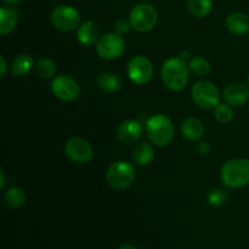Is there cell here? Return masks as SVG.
Listing matches in <instances>:
<instances>
[{"label":"cell","mask_w":249,"mask_h":249,"mask_svg":"<svg viewBox=\"0 0 249 249\" xmlns=\"http://www.w3.org/2000/svg\"><path fill=\"white\" fill-rule=\"evenodd\" d=\"M18 19V12L11 7H1L0 9V33L6 36L15 29Z\"/></svg>","instance_id":"e0dca14e"},{"label":"cell","mask_w":249,"mask_h":249,"mask_svg":"<svg viewBox=\"0 0 249 249\" xmlns=\"http://www.w3.org/2000/svg\"><path fill=\"white\" fill-rule=\"evenodd\" d=\"M119 249H138V248L134 247V246H131V245H123Z\"/></svg>","instance_id":"1f68e13d"},{"label":"cell","mask_w":249,"mask_h":249,"mask_svg":"<svg viewBox=\"0 0 249 249\" xmlns=\"http://www.w3.org/2000/svg\"><path fill=\"white\" fill-rule=\"evenodd\" d=\"M221 180L230 189H242L249 184V160L235 158L223 165Z\"/></svg>","instance_id":"7a4b0ae2"},{"label":"cell","mask_w":249,"mask_h":249,"mask_svg":"<svg viewBox=\"0 0 249 249\" xmlns=\"http://www.w3.org/2000/svg\"><path fill=\"white\" fill-rule=\"evenodd\" d=\"M6 5H10V6H16V5L19 4L21 0H2Z\"/></svg>","instance_id":"f546056e"},{"label":"cell","mask_w":249,"mask_h":249,"mask_svg":"<svg viewBox=\"0 0 249 249\" xmlns=\"http://www.w3.org/2000/svg\"><path fill=\"white\" fill-rule=\"evenodd\" d=\"M125 50L123 36L118 33H108L97 40L96 53L104 60H114L122 56Z\"/></svg>","instance_id":"ba28073f"},{"label":"cell","mask_w":249,"mask_h":249,"mask_svg":"<svg viewBox=\"0 0 249 249\" xmlns=\"http://www.w3.org/2000/svg\"><path fill=\"white\" fill-rule=\"evenodd\" d=\"M97 87L106 92H116L121 89L122 80L114 73L105 72L97 78Z\"/></svg>","instance_id":"d6986e66"},{"label":"cell","mask_w":249,"mask_h":249,"mask_svg":"<svg viewBox=\"0 0 249 249\" xmlns=\"http://www.w3.org/2000/svg\"><path fill=\"white\" fill-rule=\"evenodd\" d=\"M158 21V12L151 4H138L129 14V22L131 28L136 32L145 33L156 27Z\"/></svg>","instance_id":"277c9868"},{"label":"cell","mask_w":249,"mask_h":249,"mask_svg":"<svg viewBox=\"0 0 249 249\" xmlns=\"http://www.w3.org/2000/svg\"><path fill=\"white\" fill-rule=\"evenodd\" d=\"M56 71H57L56 65L50 58H40L36 65V74L41 78H45V79L53 77L56 74Z\"/></svg>","instance_id":"603a6c76"},{"label":"cell","mask_w":249,"mask_h":249,"mask_svg":"<svg viewBox=\"0 0 249 249\" xmlns=\"http://www.w3.org/2000/svg\"><path fill=\"white\" fill-rule=\"evenodd\" d=\"M128 75L135 84H147L153 75L152 62L145 56H135L128 63Z\"/></svg>","instance_id":"9c48e42d"},{"label":"cell","mask_w":249,"mask_h":249,"mask_svg":"<svg viewBox=\"0 0 249 249\" xmlns=\"http://www.w3.org/2000/svg\"><path fill=\"white\" fill-rule=\"evenodd\" d=\"M99 38V29L91 21H85L78 27L77 39L82 45L92 46L97 43Z\"/></svg>","instance_id":"2e32d148"},{"label":"cell","mask_w":249,"mask_h":249,"mask_svg":"<svg viewBox=\"0 0 249 249\" xmlns=\"http://www.w3.org/2000/svg\"><path fill=\"white\" fill-rule=\"evenodd\" d=\"M214 117L220 123H230L233 119V109L229 104H219L214 108Z\"/></svg>","instance_id":"d4e9b609"},{"label":"cell","mask_w":249,"mask_h":249,"mask_svg":"<svg viewBox=\"0 0 249 249\" xmlns=\"http://www.w3.org/2000/svg\"><path fill=\"white\" fill-rule=\"evenodd\" d=\"M229 198V195L225 190H221V189H215V190H212L211 192L208 194L207 196V201L208 203L211 204L212 207H220L223 204L226 203Z\"/></svg>","instance_id":"484cf974"},{"label":"cell","mask_w":249,"mask_h":249,"mask_svg":"<svg viewBox=\"0 0 249 249\" xmlns=\"http://www.w3.org/2000/svg\"><path fill=\"white\" fill-rule=\"evenodd\" d=\"M206 133L203 123L198 118L190 117L181 123V134L190 141H198L203 138Z\"/></svg>","instance_id":"5bb4252c"},{"label":"cell","mask_w":249,"mask_h":249,"mask_svg":"<svg viewBox=\"0 0 249 249\" xmlns=\"http://www.w3.org/2000/svg\"><path fill=\"white\" fill-rule=\"evenodd\" d=\"M6 71H7L6 60H5L4 56H1V57H0V77H5Z\"/></svg>","instance_id":"f1b7e54d"},{"label":"cell","mask_w":249,"mask_h":249,"mask_svg":"<svg viewBox=\"0 0 249 249\" xmlns=\"http://www.w3.org/2000/svg\"><path fill=\"white\" fill-rule=\"evenodd\" d=\"M155 158V151L150 143L140 142L133 152V160L138 165H147Z\"/></svg>","instance_id":"ac0fdd59"},{"label":"cell","mask_w":249,"mask_h":249,"mask_svg":"<svg viewBox=\"0 0 249 249\" xmlns=\"http://www.w3.org/2000/svg\"><path fill=\"white\" fill-rule=\"evenodd\" d=\"M130 22L124 18H119L114 22V31H116V33L121 34V36H124V34L128 33L130 31Z\"/></svg>","instance_id":"4316f807"},{"label":"cell","mask_w":249,"mask_h":249,"mask_svg":"<svg viewBox=\"0 0 249 249\" xmlns=\"http://www.w3.org/2000/svg\"><path fill=\"white\" fill-rule=\"evenodd\" d=\"M190 12L197 18H203L211 12L213 1L212 0H187Z\"/></svg>","instance_id":"44dd1931"},{"label":"cell","mask_w":249,"mask_h":249,"mask_svg":"<svg viewBox=\"0 0 249 249\" xmlns=\"http://www.w3.org/2000/svg\"><path fill=\"white\" fill-rule=\"evenodd\" d=\"M226 27L236 36H245L249 32V16L243 12H233L226 18Z\"/></svg>","instance_id":"9a60e30c"},{"label":"cell","mask_w":249,"mask_h":249,"mask_svg":"<svg viewBox=\"0 0 249 249\" xmlns=\"http://www.w3.org/2000/svg\"><path fill=\"white\" fill-rule=\"evenodd\" d=\"M51 90L57 99L62 101H73L79 96V85L70 75H57L51 83Z\"/></svg>","instance_id":"30bf717a"},{"label":"cell","mask_w":249,"mask_h":249,"mask_svg":"<svg viewBox=\"0 0 249 249\" xmlns=\"http://www.w3.org/2000/svg\"><path fill=\"white\" fill-rule=\"evenodd\" d=\"M4 185H5V174L1 170V172H0V189H2Z\"/></svg>","instance_id":"4dcf8cb0"},{"label":"cell","mask_w":249,"mask_h":249,"mask_svg":"<svg viewBox=\"0 0 249 249\" xmlns=\"http://www.w3.org/2000/svg\"><path fill=\"white\" fill-rule=\"evenodd\" d=\"M50 19L53 26L61 32H71L80 23V14L77 9L68 5H60L51 11Z\"/></svg>","instance_id":"52a82bcc"},{"label":"cell","mask_w":249,"mask_h":249,"mask_svg":"<svg viewBox=\"0 0 249 249\" xmlns=\"http://www.w3.org/2000/svg\"><path fill=\"white\" fill-rule=\"evenodd\" d=\"M189 67L198 77H203V75H207L211 72V63L208 62V60L202 57V56H197V57L192 58L190 61Z\"/></svg>","instance_id":"cb8c5ba5"},{"label":"cell","mask_w":249,"mask_h":249,"mask_svg":"<svg viewBox=\"0 0 249 249\" xmlns=\"http://www.w3.org/2000/svg\"><path fill=\"white\" fill-rule=\"evenodd\" d=\"M248 84H249V77H248Z\"/></svg>","instance_id":"836d02e7"},{"label":"cell","mask_w":249,"mask_h":249,"mask_svg":"<svg viewBox=\"0 0 249 249\" xmlns=\"http://www.w3.org/2000/svg\"><path fill=\"white\" fill-rule=\"evenodd\" d=\"M5 201H6L7 206L11 207V208H22L26 204L27 196L18 187H11L5 194Z\"/></svg>","instance_id":"7402d4cb"},{"label":"cell","mask_w":249,"mask_h":249,"mask_svg":"<svg viewBox=\"0 0 249 249\" xmlns=\"http://www.w3.org/2000/svg\"><path fill=\"white\" fill-rule=\"evenodd\" d=\"M33 67V58L32 56L27 55V53H22L18 55L12 62V74L15 77H23L26 75L29 71Z\"/></svg>","instance_id":"ffe728a7"},{"label":"cell","mask_w":249,"mask_h":249,"mask_svg":"<svg viewBox=\"0 0 249 249\" xmlns=\"http://www.w3.org/2000/svg\"><path fill=\"white\" fill-rule=\"evenodd\" d=\"M197 150L201 155H208L209 151H211V146H209L208 142H199L197 145Z\"/></svg>","instance_id":"83f0119b"},{"label":"cell","mask_w":249,"mask_h":249,"mask_svg":"<svg viewBox=\"0 0 249 249\" xmlns=\"http://www.w3.org/2000/svg\"><path fill=\"white\" fill-rule=\"evenodd\" d=\"M142 135V126L136 121H125L119 124L117 129V136L122 142L133 143Z\"/></svg>","instance_id":"4fadbf2b"},{"label":"cell","mask_w":249,"mask_h":249,"mask_svg":"<svg viewBox=\"0 0 249 249\" xmlns=\"http://www.w3.org/2000/svg\"><path fill=\"white\" fill-rule=\"evenodd\" d=\"M224 100L230 106H242L249 100V89L241 83H233L224 90Z\"/></svg>","instance_id":"7c38bea8"},{"label":"cell","mask_w":249,"mask_h":249,"mask_svg":"<svg viewBox=\"0 0 249 249\" xmlns=\"http://www.w3.org/2000/svg\"><path fill=\"white\" fill-rule=\"evenodd\" d=\"M146 134L156 146L169 145L174 138V126L172 121L164 114H156L146 122Z\"/></svg>","instance_id":"3957f363"},{"label":"cell","mask_w":249,"mask_h":249,"mask_svg":"<svg viewBox=\"0 0 249 249\" xmlns=\"http://www.w3.org/2000/svg\"><path fill=\"white\" fill-rule=\"evenodd\" d=\"M191 97L197 106L204 109H214L220 104L218 88L209 80L197 82L191 89Z\"/></svg>","instance_id":"8992f818"},{"label":"cell","mask_w":249,"mask_h":249,"mask_svg":"<svg viewBox=\"0 0 249 249\" xmlns=\"http://www.w3.org/2000/svg\"><path fill=\"white\" fill-rule=\"evenodd\" d=\"M189 55H190L189 51H182L181 55H180V57H181V58H187V57H189Z\"/></svg>","instance_id":"d6a6232c"},{"label":"cell","mask_w":249,"mask_h":249,"mask_svg":"<svg viewBox=\"0 0 249 249\" xmlns=\"http://www.w3.org/2000/svg\"><path fill=\"white\" fill-rule=\"evenodd\" d=\"M107 182L114 190H125L135 179V169L133 164L124 160L114 162L109 165L106 174Z\"/></svg>","instance_id":"5b68a950"},{"label":"cell","mask_w":249,"mask_h":249,"mask_svg":"<svg viewBox=\"0 0 249 249\" xmlns=\"http://www.w3.org/2000/svg\"><path fill=\"white\" fill-rule=\"evenodd\" d=\"M65 153L73 162L85 164L91 160L94 151L87 140L82 138H72L66 143Z\"/></svg>","instance_id":"8fae6325"},{"label":"cell","mask_w":249,"mask_h":249,"mask_svg":"<svg viewBox=\"0 0 249 249\" xmlns=\"http://www.w3.org/2000/svg\"><path fill=\"white\" fill-rule=\"evenodd\" d=\"M162 80L167 88L174 91H180L189 82V68L181 57H172L163 63Z\"/></svg>","instance_id":"6da1fadb"}]
</instances>
